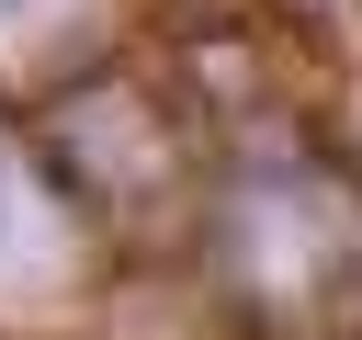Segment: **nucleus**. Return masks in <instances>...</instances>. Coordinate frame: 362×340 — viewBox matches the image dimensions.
<instances>
[{
	"mask_svg": "<svg viewBox=\"0 0 362 340\" xmlns=\"http://www.w3.org/2000/svg\"><path fill=\"white\" fill-rule=\"evenodd\" d=\"M238 261H249V295L272 306H328L339 272L362 261V193L339 170H272L238 193ZM362 283V272H351Z\"/></svg>",
	"mask_w": 362,
	"mask_h": 340,
	"instance_id": "f257e3e1",
	"label": "nucleus"
},
{
	"mask_svg": "<svg viewBox=\"0 0 362 340\" xmlns=\"http://www.w3.org/2000/svg\"><path fill=\"white\" fill-rule=\"evenodd\" d=\"M90 261V227H79V204L0 136V317H23V306H57L68 295V272Z\"/></svg>",
	"mask_w": 362,
	"mask_h": 340,
	"instance_id": "f03ea898",
	"label": "nucleus"
}]
</instances>
